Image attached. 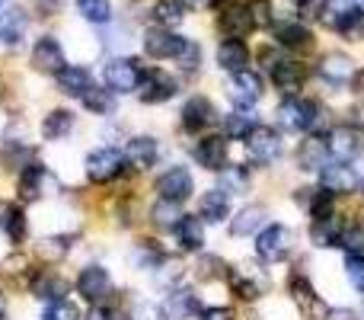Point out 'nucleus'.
I'll return each mask as SVG.
<instances>
[{"mask_svg":"<svg viewBox=\"0 0 364 320\" xmlns=\"http://www.w3.org/2000/svg\"><path fill=\"white\" fill-rule=\"evenodd\" d=\"M323 103L310 96H284L275 109V122L282 132L291 135H314L323 125Z\"/></svg>","mask_w":364,"mask_h":320,"instance_id":"1","label":"nucleus"},{"mask_svg":"<svg viewBox=\"0 0 364 320\" xmlns=\"http://www.w3.org/2000/svg\"><path fill=\"white\" fill-rule=\"evenodd\" d=\"M288 295H291V304H294V311L301 320H326V311H329L326 298L314 289L310 276L301 269V266H294L288 276Z\"/></svg>","mask_w":364,"mask_h":320,"instance_id":"2","label":"nucleus"},{"mask_svg":"<svg viewBox=\"0 0 364 320\" xmlns=\"http://www.w3.org/2000/svg\"><path fill=\"white\" fill-rule=\"evenodd\" d=\"M227 285L240 301H262L272 291V276L259 263H240L227 272Z\"/></svg>","mask_w":364,"mask_h":320,"instance_id":"3","label":"nucleus"},{"mask_svg":"<svg viewBox=\"0 0 364 320\" xmlns=\"http://www.w3.org/2000/svg\"><path fill=\"white\" fill-rule=\"evenodd\" d=\"M256 257L269 266L291 259L294 257V231H291L288 224H282V221L265 224L262 231L256 234Z\"/></svg>","mask_w":364,"mask_h":320,"instance_id":"4","label":"nucleus"},{"mask_svg":"<svg viewBox=\"0 0 364 320\" xmlns=\"http://www.w3.org/2000/svg\"><path fill=\"white\" fill-rule=\"evenodd\" d=\"M243 145H246V158H250V163H256V167H275L284 158L282 132H275L272 125H262V122L246 135Z\"/></svg>","mask_w":364,"mask_h":320,"instance_id":"5","label":"nucleus"},{"mask_svg":"<svg viewBox=\"0 0 364 320\" xmlns=\"http://www.w3.org/2000/svg\"><path fill=\"white\" fill-rule=\"evenodd\" d=\"M323 141H326L329 158L339 160V163L358 160L361 151H364V138H361V132L352 125V122H339V125H333L326 135H323Z\"/></svg>","mask_w":364,"mask_h":320,"instance_id":"6","label":"nucleus"},{"mask_svg":"<svg viewBox=\"0 0 364 320\" xmlns=\"http://www.w3.org/2000/svg\"><path fill=\"white\" fill-rule=\"evenodd\" d=\"M316 74H320V81L326 83V87L342 90V87H348V83H355L358 64H355V58L346 55V51H326V55L320 58V64H316Z\"/></svg>","mask_w":364,"mask_h":320,"instance_id":"7","label":"nucleus"},{"mask_svg":"<svg viewBox=\"0 0 364 320\" xmlns=\"http://www.w3.org/2000/svg\"><path fill=\"white\" fill-rule=\"evenodd\" d=\"M154 189H157L160 199L179 202V205H182V202L192 199V192H195V176H192V170H188V167H182V163H173V167H166L164 173L157 176Z\"/></svg>","mask_w":364,"mask_h":320,"instance_id":"8","label":"nucleus"},{"mask_svg":"<svg viewBox=\"0 0 364 320\" xmlns=\"http://www.w3.org/2000/svg\"><path fill=\"white\" fill-rule=\"evenodd\" d=\"M77 291H80V298L87 304H96V308H102V304L112 298L115 285H112V276H109L102 266H83L80 276H77Z\"/></svg>","mask_w":364,"mask_h":320,"instance_id":"9","label":"nucleus"},{"mask_svg":"<svg viewBox=\"0 0 364 320\" xmlns=\"http://www.w3.org/2000/svg\"><path fill=\"white\" fill-rule=\"evenodd\" d=\"M320 189L329 195H336V199H342V195H355L361 189V173L358 167H348V163H326V167L320 170Z\"/></svg>","mask_w":364,"mask_h":320,"instance_id":"10","label":"nucleus"},{"mask_svg":"<svg viewBox=\"0 0 364 320\" xmlns=\"http://www.w3.org/2000/svg\"><path fill=\"white\" fill-rule=\"evenodd\" d=\"M83 170H87L90 182H112L125 173V154L115 151V148H100L87 158Z\"/></svg>","mask_w":364,"mask_h":320,"instance_id":"11","label":"nucleus"},{"mask_svg":"<svg viewBox=\"0 0 364 320\" xmlns=\"http://www.w3.org/2000/svg\"><path fill=\"white\" fill-rule=\"evenodd\" d=\"M272 36H275V45H282V48L288 51H314L316 38H314V29H310L307 23H301V19H282L275 26H272Z\"/></svg>","mask_w":364,"mask_h":320,"instance_id":"12","label":"nucleus"},{"mask_svg":"<svg viewBox=\"0 0 364 320\" xmlns=\"http://www.w3.org/2000/svg\"><path fill=\"white\" fill-rule=\"evenodd\" d=\"M141 74H144V68H141L138 61H132V58H112V61L106 64V71H102L106 87L112 90V93H134L141 83Z\"/></svg>","mask_w":364,"mask_h":320,"instance_id":"13","label":"nucleus"},{"mask_svg":"<svg viewBox=\"0 0 364 320\" xmlns=\"http://www.w3.org/2000/svg\"><path fill=\"white\" fill-rule=\"evenodd\" d=\"M192 158L201 170H211V173H220L227 167V158H230V141L224 135H201L198 145L192 148Z\"/></svg>","mask_w":364,"mask_h":320,"instance_id":"14","label":"nucleus"},{"mask_svg":"<svg viewBox=\"0 0 364 320\" xmlns=\"http://www.w3.org/2000/svg\"><path fill=\"white\" fill-rule=\"evenodd\" d=\"M176 93H179V87H176V81H173L166 71L151 68V71H144V74H141L138 96H141V103H147V106L166 103V100H173Z\"/></svg>","mask_w":364,"mask_h":320,"instance_id":"15","label":"nucleus"},{"mask_svg":"<svg viewBox=\"0 0 364 320\" xmlns=\"http://www.w3.org/2000/svg\"><path fill=\"white\" fill-rule=\"evenodd\" d=\"M182 128H186L188 135H198V132H208V128L218 122V109H214V103L208 100V96H188L186 103H182Z\"/></svg>","mask_w":364,"mask_h":320,"instance_id":"16","label":"nucleus"},{"mask_svg":"<svg viewBox=\"0 0 364 320\" xmlns=\"http://www.w3.org/2000/svg\"><path fill=\"white\" fill-rule=\"evenodd\" d=\"M265 93V83L262 77L256 74V71H240V74H230V83H227V96H230L233 103H237L240 109H250L256 106L259 100H262Z\"/></svg>","mask_w":364,"mask_h":320,"instance_id":"17","label":"nucleus"},{"mask_svg":"<svg viewBox=\"0 0 364 320\" xmlns=\"http://www.w3.org/2000/svg\"><path fill=\"white\" fill-rule=\"evenodd\" d=\"M269 77H272V83H275L278 93L301 96L304 83H307V68H304L301 61H294V58H282V61L269 71Z\"/></svg>","mask_w":364,"mask_h":320,"instance_id":"18","label":"nucleus"},{"mask_svg":"<svg viewBox=\"0 0 364 320\" xmlns=\"http://www.w3.org/2000/svg\"><path fill=\"white\" fill-rule=\"evenodd\" d=\"M329 160V151H326V141L323 135H304V141H297L294 148V167L301 173H320Z\"/></svg>","mask_w":364,"mask_h":320,"instance_id":"19","label":"nucleus"},{"mask_svg":"<svg viewBox=\"0 0 364 320\" xmlns=\"http://www.w3.org/2000/svg\"><path fill=\"white\" fill-rule=\"evenodd\" d=\"M186 48V38L176 36L173 29H164V26H154V29L144 32V51L157 61L164 58H179V51Z\"/></svg>","mask_w":364,"mask_h":320,"instance_id":"20","label":"nucleus"},{"mask_svg":"<svg viewBox=\"0 0 364 320\" xmlns=\"http://www.w3.org/2000/svg\"><path fill=\"white\" fill-rule=\"evenodd\" d=\"M160 311H164V320H192L195 314H201V301L192 289H173Z\"/></svg>","mask_w":364,"mask_h":320,"instance_id":"21","label":"nucleus"},{"mask_svg":"<svg viewBox=\"0 0 364 320\" xmlns=\"http://www.w3.org/2000/svg\"><path fill=\"white\" fill-rule=\"evenodd\" d=\"M32 68L42 71V74H58L64 68V48L58 38L45 36L32 45Z\"/></svg>","mask_w":364,"mask_h":320,"instance_id":"22","label":"nucleus"},{"mask_svg":"<svg viewBox=\"0 0 364 320\" xmlns=\"http://www.w3.org/2000/svg\"><path fill=\"white\" fill-rule=\"evenodd\" d=\"M218 29H220V36L224 38H240L243 42L246 36H250L256 26H252V16H250V10H246V4L243 6H227V10H220V16H218Z\"/></svg>","mask_w":364,"mask_h":320,"instance_id":"23","label":"nucleus"},{"mask_svg":"<svg viewBox=\"0 0 364 320\" xmlns=\"http://www.w3.org/2000/svg\"><path fill=\"white\" fill-rule=\"evenodd\" d=\"M198 218L205 224H220L230 218V195L224 189H205L198 195Z\"/></svg>","mask_w":364,"mask_h":320,"instance_id":"24","label":"nucleus"},{"mask_svg":"<svg viewBox=\"0 0 364 320\" xmlns=\"http://www.w3.org/2000/svg\"><path fill=\"white\" fill-rule=\"evenodd\" d=\"M157 160H160V145H157V138H151V135H138V138L128 141V148H125V163H128L132 170H151Z\"/></svg>","mask_w":364,"mask_h":320,"instance_id":"25","label":"nucleus"},{"mask_svg":"<svg viewBox=\"0 0 364 320\" xmlns=\"http://www.w3.org/2000/svg\"><path fill=\"white\" fill-rule=\"evenodd\" d=\"M218 68L227 74H240V71L250 68V48L240 38H224L218 45Z\"/></svg>","mask_w":364,"mask_h":320,"instance_id":"26","label":"nucleus"},{"mask_svg":"<svg viewBox=\"0 0 364 320\" xmlns=\"http://www.w3.org/2000/svg\"><path fill=\"white\" fill-rule=\"evenodd\" d=\"M90 87H93V77H90L87 68H80V64H64L61 71H58V90H61L64 96H87Z\"/></svg>","mask_w":364,"mask_h":320,"instance_id":"27","label":"nucleus"},{"mask_svg":"<svg viewBox=\"0 0 364 320\" xmlns=\"http://www.w3.org/2000/svg\"><path fill=\"white\" fill-rule=\"evenodd\" d=\"M32 295H36L38 301H51V304L64 301V298H68V279L51 269L38 272V276L32 279Z\"/></svg>","mask_w":364,"mask_h":320,"instance_id":"28","label":"nucleus"},{"mask_svg":"<svg viewBox=\"0 0 364 320\" xmlns=\"http://www.w3.org/2000/svg\"><path fill=\"white\" fill-rule=\"evenodd\" d=\"M173 234H176L179 250H186V253H198L205 247V221L198 215H182V221Z\"/></svg>","mask_w":364,"mask_h":320,"instance_id":"29","label":"nucleus"},{"mask_svg":"<svg viewBox=\"0 0 364 320\" xmlns=\"http://www.w3.org/2000/svg\"><path fill=\"white\" fill-rule=\"evenodd\" d=\"M265 218H269L265 205L240 208V212L230 218V234H233V237H250V234H259L265 227Z\"/></svg>","mask_w":364,"mask_h":320,"instance_id":"30","label":"nucleus"},{"mask_svg":"<svg viewBox=\"0 0 364 320\" xmlns=\"http://www.w3.org/2000/svg\"><path fill=\"white\" fill-rule=\"evenodd\" d=\"M329 26H333V32L342 36L346 42H358V38H364V13L355 10V6L333 13V16H329Z\"/></svg>","mask_w":364,"mask_h":320,"instance_id":"31","label":"nucleus"},{"mask_svg":"<svg viewBox=\"0 0 364 320\" xmlns=\"http://www.w3.org/2000/svg\"><path fill=\"white\" fill-rule=\"evenodd\" d=\"M48 180H51V176H48V170H45L42 163H26L23 173H19V182H16L19 199H23V202L38 199V195H42V189H45V182H48Z\"/></svg>","mask_w":364,"mask_h":320,"instance_id":"32","label":"nucleus"},{"mask_svg":"<svg viewBox=\"0 0 364 320\" xmlns=\"http://www.w3.org/2000/svg\"><path fill=\"white\" fill-rule=\"evenodd\" d=\"M339 231H342L339 215H333V218H326V221H310L307 240L316 250H333V247H339Z\"/></svg>","mask_w":364,"mask_h":320,"instance_id":"33","label":"nucleus"},{"mask_svg":"<svg viewBox=\"0 0 364 320\" xmlns=\"http://www.w3.org/2000/svg\"><path fill=\"white\" fill-rule=\"evenodd\" d=\"M0 231L10 237V244H23L26 240V215L19 205L0 202Z\"/></svg>","mask_w":364,"mask_h":320,"instance_id":"34","label":"nucleus"},{"mask_svg":"<svg viewBox=\"0 0 364 320\" xmlns=\"http://www.w3.org/2000/svg\"><path fill=\"white\" fill-rule=\"evenodd\" d=\"M218 180H220L218 189H224L227 195H243V192H250V186H252L250 167H233V163H227V167L220 170Z\"/></svg>","mask_w":364,"mask_h":320,"instance_id":"35","label":"nucleus"},{"mask_svg":"<svg viewBox=\"0 0 364 320\" xmlns=\"http://www.w3.org/2000/svg\"><path fill=\"white\" fill-rule=\"evenodd\" d=\"M256 113H250V109H237V113L224 115V138L227 141H246V135L256 128Z\"/></svg>","mask_w":364,"mask_h":320,"instance_id":"36","label":"nucleus"},{"mask_svg":"<svg viewBox=\"0 0 364 320\" xmlns=\"http://www.w3.org/2000/svg\"><path fill=\"white\" fill-rule=\"evenodd\" d=\"M23 36H26V13L16 10V6L0 13V42L16 48V45L23 42Z\"/></svg>","mask_w":364,"mask_h":320,"instance_id":"37","label":"nucleus"},{"mask_svg":"<svg viewBox=\"0 0 364 320\" xmlns=\"http://www.w3.org/2000/svg\"><path fill=\"white\" fill-rule=\"evenodd\" d=\"M182 221V205L179 202H166V199H157L151 208V224L157 231H176V224Z\"/></svg>","mask_w":364,"mask_h":320,"instance_id":"38","label":"nucleus"},{"mask_svg":"<svg viewBox=\"0 0 364 320\" xmlns=\"http://www.w3.org/2000/svg\"><path fill=\"white\" fill-rule=\"evenodd\" d=\"M70 132H74V113H68V109H55V113L45 115V122H42L45 141H61V138H68Z\"/></svg>","mask_w":364,"mask_h":320,"instance_id":"39","label":"nucleus"},{"mask_svg":"<svg viewBox=\"0 0 364 320\" xmlns=\"http://www.w3.org/2000/svg\"><path fill=\"white\" fill-rule=\"evenodd\" d=\"M339 247H342L346 253H358V257H364V221H361V218L342 221Z\"/></svg>","mask_w":364,"mask_h":320,"instance_id":"40","label":"nucleus"},{"mask_svg":"<svg viewBox=\"0 0 364 320\" xmlns=\"http://www.w3.org/2000/svg\"><path fill=\"white\" fill-rule=\"evenodd\" d=\"M227 263L220 257H214V253H201L198 263H195V279H201V282H218V279H227Z\"/></svg>","mask_w":364,"mask_h":320,"instance_id":"41","label":"nucleus"},{"mask_svg":"<svg viewBox=\"0 0 364 320\" xmlns=\"http://www.w3.org/2000/svg\"><path fill=\"white\" fill-rule=\"evenodd\" d=\"M294 10H297L301 23H326L329 0H294Z\"/></svg>","mask_w":364,"mask_h":320,"instance_id":"42","label":"nucleus"},{"mask_svg":"<svg viewBox=\"0 0 364 320\" xmlns=\"http://www.w3.org/2000/svg\"><path fill=\"white\" fill-rule=\"evenodd\" d=\"M307 215H310V221L333 218L336 215V195L323 192V189H314V199H310V205H307Z\"/></svg>","mask_w":364,"mask_h":320,"instance_id":"43","label":"nucleus"},{"mask_svg":"<svg viewBox=\"0 0 364 320\" xmlns=\"http://www.w3.org/2000/svg\"><path fill=\"white\" fill-rule=\"evenodd\" d=\"M77 10L87 23H109L112 19V4L109 0H77Z\"/></svg>","mask_w":364,"mask_h":320,"instance_id":"44","label":"nucleus"},{"mask_svg":"<svg viewBox=\"0 0 364 320\" xmlns=\"http://www.w3.org/2000/svg\"><path fill=\"white\" fill-rule=\"evenodd\" d=\"M154 19H157V26H164V29H173V26H179L182 23L179 0H157V4H154Z\"/></svg>","mask_w":364,"mask_h":320,"instance_id":"45","label":"nucleus"},{"mask_svg":"<svg viewBox=\"0 0 364 320\" xmlns=\"http://www.w3.org/2000/svg\"><path fill=\"white\" fill-rule=\"evenodd\" d=\"M246 10H250L256 29H272L275 26V6H272V0H246Z\"/></svg>","mask_w":364,"mask_h":320,"instance_id":"46","label":"nucleus"},{"mask_svg":"<svg viewBox=\"0 0 364 320\" xmlns=\"http://www.w3.org/2000/svg\"><path fill=\"white\" fill-rule=\"evenodd\" d=\"M83 106L96 115H109L115 109V100H112V90H100V87H90V93L83 96Z\"/></svg>","mask_w":364,"mask_h":320,"instance_id":"47","label":"nucleus"},{"mask_svg":"<svg viewBox=\"0 0 364 320\" xmlns=\"http://www.w3.org/2000/svg\"><path fill=\"white\" fill-rule=\"evenodd\" d=\"M182 276H186L182 263H176V259H170V257H166L164 263L154 269V279H157V285H164V289H170V291H173V285L182 282Z\"/></svg>","mask_w":364,"mask_h":320,"instance_id":"48","label":"nucleus"},{"mask_svg":"<svg viewBox=\"0 0 364 320\" xmlns=\"http://www.w3.org/2000/svg\"><path fill=\"white\" fill-rule=\"evenodd\" d=\"M342 269H346L348 285L364 295V257H358V253H346V263H342Z\"/></svg>","mask_w":364,"mask_h":320,"instance_id":"49","label":"nucleus"},{"mask_svg":"<svg viewBox=\"0 0 364 320\" xmlns=\"http://www.w3.org/2000/svg\"><path fill=\"white\" fill-rule=\"evenodd\" d=\"M68 250H70L68 237H48V240H42V244H38V257H42V259H48V263H55V259H61Z\"/></svg>","mask_w":364,"mask_h":320,"instance_id":"50","label":"nucleus"},{"mask_svg":"<svg viewBox=\"0 0 364 320\" xmlns=\"http://www.w3.org/2000/svg\"><path fill=\"white\" fill-rule=\"evenodd\" d=\"M179 68L186 71V74H195V71H198V64H201V48H198V42H188L186 38V48L179 51Z\"/></svg>","mask_w":364,"mask_h":320,"instance_id":"51","label":"nucleus"},{"mask_svg":"<svg viewBox=\"0 0 364 320\" xmlns=\"http://www.w3.org/2000/svg\"><path fill=\"white\" fill-rule=\"evenodd\" d=\"M45 320H83V317H80V311L64 298V301H55L48 311H45Z\"/></svg>","mask_w":364,"mask_h":320,"instance_id":"52","label":"nucleus"},{"mask_svg":"<svg viewBox=\"0 0 364 320\" xmlns=\"http://www.w3.org/2000/svg\"><path fill=\"white\" fill-rule=\"evenodd\" d=\"M132 320H164V311H160L157 304H147V301H141L138 308H134Z\"/></svg>","mask_w":364,"mask_h":320,"instance_id":"53","label":"nucleus"},{"mask_svg":"<svg viewBox=\"0 0 364 320\" xmlns=\"http://www.w3.org/2000/svg\"><path fill=\"white\" fill-rule=\"evenodd\" d=\"M201 320H237L230 308H224V304H218V308H205L201 311Z\"/></svg>","mask_w":364,"mask_h":320,"instance_id":"54","label":"nucleus"},{"mask_svg":"<svg viewBox=\"0 0 364 320\" xmlns=\"http://www.w3.org/2000/svg\"><path fill=\"white\" fill-rule=\"evenodd\" d=\"M278 61H282V55H278V51L272 48V45H265V48H259V64H262L265 71H272Z\"/></svg>","mask_w":364,"mask_h":320,"instance_id":"55","label":"nucleus"},{"mask_svg":"<svg viewBox=\"0 0 364 320\" xmlns=\"http://www.w3.org/2000/svg\"><path fill=\"white\" fill-rule=\"evenodd\" d=\"M326 320H361V317H358V311H352V308H346V304H342V308H329Z\"/></svg>","mask_w":364,"mask_h":320,"instance_id":"56","label":"nucleus"},{"mask_svg":"<svg viewBox=\"0 0 364 320\" xmlns=\"http://www.w3.org/2000/svg\"><path fill=\"white\" fill-rule=\"evenodd\" d=\"M36 4H38V10H42L45 16H51V13H58V10H61V4H64V0H36Z\"/></svg>","mask_w":364,"mask_h":320,"instance_id":"57","label":"nucleus"},{"mask_svg":"<svg viewBox=\"0 0 364 320\" xmlns=\"http://www.w3.org/2000/svg\"><path fill=\"white\" fill-rule=\"evenodd\" d=\"M179 6L182 10H208V6H211V0H179Z\"/></svg>","mask_w":364,"mask_h":320,"instance_id":"58","label":"nucleus"},{"mask_svg":"<svg viewBox=\"0 0 364 320\" xmlns=\"http://www.w3.org/2000/svg\"><path fill=\"white\" fill-rule=\"evenodd\" d=\"M214 10H227V6H237V0H211Z\"/></svg>","mask_w":364,"mask_h":320,"instance_id":"59","label":"nucleus"},{"mask_svg":"<svg viewBox=\"0 0 364 320\" xmlns=\"http://www.w3.org/2000/svg\"><path fill=\"white\" fill-rule=\"evenodd\" d=\"M4 314H6V298H4V291H0V320H4Z\"/></svg>","mask_w":364,"mask_h":320,"instance_id":"60","label":"nucleus"},{"mask_svg":"<svg viewBox=\"0 0 364 320\" xmlns=\"http://www.w3.org/2000/svg\"><path fill=\"white\" fill-rule=\"evenodd\" d=\"M348 4H352L355 10H361V13H364V0H348Z\"/></svg>","mask_w":364,"mask_h":320,"instance_id":"61","label":"nucleus"},{"mask_svg":"<svg viewBox=\"0 0 364 320\" xmlns=\"http://www.w3.org/2000/svg\"><path fill=\"white\" fill-rule=\"evenodd\" d=\"M361 189H364V180H361Z\"/></svg>","mask_w":364,"mask_h":320,"instance_id":"62","label":"nucleus"}]
</instances>
